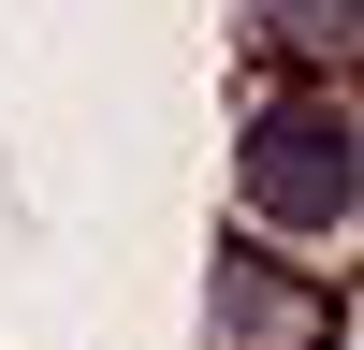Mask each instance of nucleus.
Listing matches in <instances>:
<instances>
[{
    "mask_svg": "<svg viewBox=\"0 0 364 350\" xmlns=\"http://www.w3.org/2000/svg\"><path fill=\"white\" fill-rule=\"evenodd\" d=\"M248 204L291 233H336L350 219V102H277L248 132Z\"/></svg>",
    "mask_w": 364,
    "mask_h": 350,
    "instance_id": "nucleus-1",
    "label": "nucleus"
},
{
    "mask_svg": "<svg viewBox=\"0 0 364 350\" xmlns=\"http://www.w3.org/2000/svg\"><path fill=\"white\" fill-rule=\"evenodd\" d=\"M306 292H291V277H262V262H219V350H291V336H306Z\"/></svg>",
    "mask_w": 364,
    "mask_h": 350,
    "instance_id": "nucleus-2",
    "label": "nucleus"
},
{
    "mask_svg": "<svg viewBox=\"0 0 364 350\" xmlns=\"http://www.w3.org/2000/svg\"><path fill=\"white\" fill-rule=\"evenodd\" d=\"M262 29L306 44V58H336V44H350V0H262Z\"/></svg>",
    "mask_w": 364,
    "mask_h": 350,
    "instance_id": "nucleus-3",
    "label": "nucleus"
}]
</instances>
